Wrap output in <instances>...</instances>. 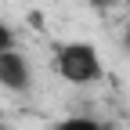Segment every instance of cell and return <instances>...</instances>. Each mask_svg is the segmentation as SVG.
<instances>
[{"label": "cell", "mask_w": 130, "mask_h": 130, "mask_svg": "<svg viewBox=\"0 0 130 130\" xmlns=\"http://www.w3.org/2000/svg\"><path fill=\"white\" fill-rule=\"evenodd\" d=\"M94 7H112V4H119V0H90Z\"/></svg>", "instance_id": "8992f818"}, {"label": "cell", "mask_w": 130, "mask_h": 130, "mask_svg": "<svg viewBox=\"0 0 130 130\" xmlns=\"http://www.w3.org/2000/svg\"><path fill=\"white\" fill-rule=\"evenodd\" d=\"M32 83V69H29V58L11 47V51H0V87H7L14 94H25Z\"/></svg>", "instance_id": "7a4b0ae2"}, {"label": "cell", "mask_w": 130, "mask_h": 130, "mask_svg": "<svg viewBox=\"0 0 130 130\" xmlns=\"http://www.w3.org/2000/svg\"><path fill=\"white\" fill-rule=\"evenodd\" d=\"M0 130H7V126H0Z\"/></svg>", "instance_id": "52a82bcc"}, {"label": "cell", "mask_w": 130, "mask_h": 130, "mask_svg": "<svg viewBox=\"0 0 130 130\" xmlns=\"http://www.w3.org/2000/svg\"><path fill=\"white\" fill-rule=\"evenodd\" d=\"M54 130H112V126H105L94 116H65V119L54 123Z\"/></svg>", "instance_id": "3957f363"}, {"label": "cell", "mask_w": 130, "mask_h": 130, "mask_svg": "<svg viewBox=\"0 0 130 130\" xmlns=\"http://www.w3.org/2000/svg\"><path fill=\"white\" fill-rule=\"evenodd\" d=\"M14 47V29L7 22H0V51H11Z\"/></svg>", "instance_id": "277c9868"}, {"label": "cell", "mask_w": 130, "mask_h": 130, "mask_svg": "<svg viewBox=\"0 0 130 130\" xmlns=\"http://www.w3.org/2000/svg\"><path fill=\"white\" fill-rule=\"evenodd\" d=\"M54 72L65 79V83H76V87H90L105 76V61L101 51L87 40H65L54 47Z\"/></svg>", "instance_id": "6da1fadb"}, {"label": "cell", "mask_w": 130, "mask_h": 130, "mask_svg": "<svg viewBox=\"0 0 130 130\" xmlns=\"http://www.w3.org/2000/svg\"><path fill=\"white\" fill-rule=\"evenodd\" d=\"M123 51H126V54H130V25H126V29H123Z\"/></svg>", "instance_id": "5b68a950"}, {"label": "cell", "mask_w": 130, "mask_h": 130, "mask_svg": "<svg viewBox=\"0 0 130 130\" xmlns=\"http://www.w3.org/2000/svg\"><path fill=\"white\" fill-rule=\"evenodd\" d=\"M126 7H130V0H126Z\"/></svg>", "instance_id": "ba28073f"}]
</instances>
